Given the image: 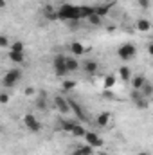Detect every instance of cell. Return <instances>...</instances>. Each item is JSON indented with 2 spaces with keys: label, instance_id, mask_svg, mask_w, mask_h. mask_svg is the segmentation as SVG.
Instances as JSON below:
<instances>
[{
  "label": "cell",
  "instance_id": "36",
  "mask_svg": "<svg viewBox=\"0 0 153 155\" xmlns=\"http://www.w3.org/2000/svg\"><path fill=\"white\" fill-rule=\"evenodd\" d=\"M70 155H83V153H81V152H79V150H77V148H76V150H74V152H72V153H70Z\"/></svg>",
  "mask_w": 153,
  "mask_h": 155
},
{
  "label": "cell",
  "instance_id": "28",
  "mask_svg": "<svg viewBox=\"0 0 153 155\" xmlns=\"http://www.w3.org/2000/svg\"><path fill=\"white\" fill-rule=\"evenodd\" d=\"M77 150H79L83 155H92V153H94V148H92L90 144H83V146H79Z\"/></svg>",
  "mask_w": 153,
  "mask_h": 155
},
{
  "label": "cell",
  "instance_id": "22",
  "mask_svg": "<svg viewBox=\"0 0 153 155\" xmlns=\"http://www.w3.org/2000/svg\"><path fill=\"white\" fill-rule=\"evenodd\" d=\"M114 87H115V76L114 74L105 76V88H106V90H112Z\"/></svg>",
  "mask_w": 153,
  "mask_h": 155
},
{
  "label": "cell",
  "instance_id": "5",
  "mask_svg": "<svg viewBox=\"0 0 153 155\" xmlns=\"http://www.w3.org/2000/svg\"><path fill=\"white\" fill-rule=\"evenodd\" d=\"M24 124H25V128H27L29 132H33V134H38L40 130H41V123H40L33 114H25V116H24Z\"/></svg>",
  "mask_w": 153,
  "mask_h": 155
},
{
  "label": "cell",
  "instance_id": "15",
  "mask_svg": "<svg viewBox=\"0 0 153 155\" xmlns=\"http://www.w3.org/2000/svg\"><path fill=\"white\" fill-rule=\"evenodd\" d=\"M110 119H112V114L110 112H103V114H99L97 116V126H106L108 123H110Z\"/></svg>",
  "mask_w": 153,
  "mask_h": 155
},
{
  "label": "cell",
  "instance_id": "35",
  "mask_svg": "<svg viewBox=\"0 0 153 155\" xmlns=\"http://www.w3.org/2000/svg\"><path fill=\"white\" fill-rule=\"evenodd\" d=\"M148 52L153 56V43H150V45H148Z\"/></svg>",
  "mask_w": 153,
  "mask_h": 155
},
{
  "label": "cell",
  "instance_id": "9",
  "mask_svg": "<svg viewBox=\"0 0 153 155\" xmlns=\"http://www.w3.org/2000/svg\"><path fill=\"white\" fill-rule=\"evenodd\" d=\"M97 69H99V65H97V61L96 60H86L85 63H83V71H85V74H96L97 72Z\"/></svg>",
  "mask_w": 153,
  "mask_h": 155
},
{
  "label": "cell",
  "instance_id": "39",
  "mask_svg": "<svg viewBox=\"0 0 153 155\" xmlns=\"http://www.w3.org/2000/svg\"><path fill=\"white\" fill-rule=\"evenodd\" d=\"M97 155H108V153H106V152H99Z\"/></svg>",
  "mask_w": 153,
  "mask_h": 155
},
{
  "label": "cell",
  "instance_id": "14",
  "mask_svg": "<svg viewBox=\"0 0 153 155\" xmlns=\"http://www.w3.org/2000/svg\"><path fill=\"white\" fill-rule=\"evenodd\" d=\"M119 78H121V79H122V81H130V79H132V71H130V67H128V65H122V67H121V69H119Z\"/></svg>",
  "mask_w": 153,
  "mask_h": 155
},
{
  "label": "cell",
  "instance_id": "13",
  "mask_svg": "<svg viewBox=\"0 0 153 155\" xmlns=\"http://www.w3.org/2000/svg\"><path fill=\"white\" fill-rule=\"evenodd\" d=\"M151 29V24H150V20H146V18H141V20H137V31H141V33H148Z\"/></svg>",
  "mask_w": 153,
  "mask_h": 155
},
{
  "label": "cell",
  "instance_id": "8",
  "mask_svg": "<svg viewBox=\"0 0 153 155\" xmlns=\"http://www.w3.org/2000/svg\"><path fill=\"white\" fill-rule=\"evenodd\" d=\"M69 105H70V110L74 112V116L79 119V121H85L86 119V114H85V110H83V107L77 103L76 99H72V97H69Z\"/></svg>",
  "mask_w": 153,
  "mask_h": 155
},
{
  "label": "cell",
  "instance_id": "21",
  "mask_svg": "<svg viewBox=\"0 0 153 155\" xmlns=\"http://www.w3.org/2000/svg\"><path fill=\"white\" fill-rule=\"evenodd\" d=\"M67 69H69V72H74L79 69V61H77L76 58H67Z\"/></svg>",
  "mask_w": 153,
  "mask_h": 155
},
{
  "label": "cell",
  "instance_id": "38",
  "mask_svg": "<svg viewBox=\"0 0 153 155\" xmlns=\"http://www.w3.org/2000/svg\"><path fill=\"white\" fill-rule=\"evenodd\" d=\"M137 155H150V153H148V152H139Z\"/></svg>",
  "mask_w": 153,
  "mask_h": 155
},
{
  "label": "cell",
  "instance_id": "32",
  "mask_svg": "<svg viewBox=\"0 0 153 155\" xmlns=\"http://www.w3.org/2000/svg\"><path fill=\"white\" fill-rule=\"evenodd\" d=\"M137 4H139V7H142V9H148L150 7V0H137Z\"/></svg>",
  "mask_w": 153,
  "mask_h": 155
},
{
  "label": "cell",
  "instance_id": "3",
  "mask_svg": "<svg viewBox=\"0 0 153 155\" xmlns=\"http://www.w3.org/2000/svg\"><path fill=\"white\" fill-rule=\"evenodd\" d=\"M135 54H137V47H135L133 43H122V45L117 49V56H119L122 61H130V60H133Z\"/></svg>",
  "mask_w": 153,
  "mask_h": 155
},
{
  "label": "cell",
  "instance_id": "24",
  "mask_svg": "<svg viewBox=\"0 0 153 155\" xmlns=\"http://www.w3.org/2000/svg\"><path fill=\"white\" fill-rule=\"evenodd\" d=\"M61 87H63V90H65V92H72V90L76 88V81H74V79H65Z\"/></svg>",
  "mask_w": 153,
  "mask_h": 155
},
{
  "label": "cell",
  "instance_id": "23",
  "mask_svg": "<svg viewBox=\"0 0 153 155\" xmlns=\"http://www.w3.org/2000/svg\"><path fill=\"white\" fill-rule=\"evenodd\" d=\"M70 134H72V137H85V135H86V130H85V128H83V126H81V124L77 123L76 128H74V130H72Z\"/></svg>",
  "mask_w": 153,
  "mask_h": 155
},
{
  "label": "cell",
  "instance_id": "18",
  "mask_svg": "<svg viewBox=\"0 0 153 155\" xmlns=\"http://www.w3.org/2000/svg\"><path fill=\"white\" fill-rule=\"evenodd\" d=\"M43 15H45V18H47V20H50V22L60 20V18H58V9H56V11H52V7H50V5H47V7H45Z\"/></svg>",
  "mask_w": 153,
  "mask_h": 155
},
{
  "label": "cell",
  "instance_id": "19",
  "mask_svg": "<svg viewBox=\"0 0 153 155\" xmlns=\"http://www.w3.org/2000/svg\"><path fill=\"white\" fill-rule=\"evenodd\" d=\"M112 9V5L110 4H103V5H96V15H99L101 18L103 16H106L108 15V11Z\"/></svg>",
  "mask_w": 153,
  "mask_h": 155
},
{
  "label": "cell",
  "instance_id": "34",
  "mask_svg": "<svg viewBox=\"0 0 153 155\" xmlns=\"http://www.w3.org/2000/svg\"><path fill=\"white\" fill-rule=\"evenodd\" d=\"M34 92H36V90H34V87H27V88L24 90V94H25V96H34Z\"/></svg>",
  "mask_w": 153,
  "mask_h": 155
},
{
  "label": "cell",
  "instance_id": "37",
  "mask_svg": "<svg viewBox=\"0 0 153 155\" xmlns=\"http://www.w3.org/2000/svg\"><path fill=\"white\" fill-rule=\"evenodd\" d=\"M0 7H5V0H0Z\"/></svg>",
  "mask_w": 153,
  "mask_h": 155
},
{
  "label": "cell",
  "instance_id": "26",
  "mask_svg": "<svg viewBox=\"0 0 153 155\" xmlns=\"http://www.w3.org/2000/svg\"><path fill=\"white\" fill-rule=\"evenodd\" d=\"M148 105H150V103H148V97H141V99H137V101H135V107H137L139 110H146V108H148Z\"/></svg>",
  "mask_w": 153,
  "mask_h": 155
},
{
  "label": "cell",
  "instance_id": "30",
  "mask_svg": "<svg viewBox=\"0 0 153 155\" xmlns=\"http://www.w3.org/2000/svg\"><path fill=\"white\" fill-rule=\"evenodd\" d=\"M130 97H132V101L135 103L137 99H141V97H144V96H142V92H141V90H135V88H133V90L130 92Z\"/></svg>",
  "mask_w": 153,
  "mask_h": 155
},
{
  "label": "cell",
  "instance_id": "11",
  "mask_svg": "<svg viewBox=\"0 0 153 155\" xmlns=\"http://www.w3.org/2000/svg\"><path fill=\"white\" fill-rule=\"evenodd\" d=\"M148 79H146V76L144 74H137V76L132 78V87L135 88V90H141L142 87H144V83H146Z\"/></svg>",
  "mask_w": 153,
  "mask_h": 155
},
{
  "label": "cell",
  "instance_id": "2",
  "mask_svg": "<svg viewBox=\"0 0 153 155\" xmlns=\"http://www.w3.org/2000/svg\"><path fill=\"white\" fill-rule=\"evenodd\" d=\"M52 67H54V72L58 78H65L69 74V69H67V56L63 54H56L54 60H52Z\"/></svg>",
  "mask_w": 153,
  "mask_h": 155
},
{
  "label": "cell",
  "instance_id": "17",
  "mask_svg": "<svg viewBox=\"0 0 153 155\" xmlns=\"http://www.w3.org/2000/svg\"><path fill=\"white\" fill-rule=\"evenodd\" d=\"M36 108L38 110H47V94L43 90L40 92V97L36 99Z\"/></svg>",
  "mask_w": 153,
  "mask_h": 155
},
{
  "label": "cell",
  "instance_id": "20",
  "mask_svg": "<svg viewBox=\"0 0 153 155\" xmlns=\"http://www.w3.org/2000/svg\"><path fill=\"white\" fill-rule=\"evenodd\" d=\"M141 92H142V96H144V97H151V96H153V83H151V81H146V83H144V87L141 88Z\"/></svg>",
  "mask_w": 153,
  "mask_h": 155
},
{
  "label": "cell",
  "instance_id": "29",
  "mask_svg": "<svg viewBox=\"0 0 153 155\" xmlns=\"http://www.w3.org/2000/svg\"><path fill=\"white\" fill-rule=\"evenodd\" d=\"M86 22H90L92 25H101V22H103V18H101L99 15H96V13H94V15H92V16H90V18H88Z\"/></svg>",
  "mask_w": 153,
  "mask_h": 155
},
{
  "label": "cell",
  "instance_id": "4",
  "mask_svg": "<svg viewBox=\"0 0 153 155\" xmlns=\"http://www.w3.org/2000/svg\"><path fill=\"white\" fill-rule=\"evenodd\" d=\"M20 79H22V71H20V69H11V71H7V72L4 74L2 83H4V87L11 88V87H15Z\"/></svg>",
  "mask_w": 153,
  "mask_h": 155
},
{
  "label": "cell",
  "instance_id": "6",
  "mask_svg": "<svg viewBox=\"0 0 153 155\" xmlns=\"http://www.w3.org/2000/svg\"><path fill=\"white\" fill-rule=\"evenodd\" d=\"M54 105H56L58 112H60V114H63V116H67V114L70 112L69 99H65V97H61V96H56V97H54Z\"/></svg>",
  "mask_w": 153,
  "mask_h": 155
},
{
  "label": "cell",
  "instance_id": "33",
  "mask_svg": "<svg viewBox=\"0 0 153 155\" xmlns=\"http://www.w3.org/2000/svg\"><path fill=\"white\" fill-rule=\"evenodd\" d=\"M7 101H9L7 92H2V94H0V103H2V105H7Z\"/></svg>",
  "mask_w": 153,
  "mask_h": 155
},
{
  "label": "cell",
  "instance_id": "25",
  "mask_svg": "<svg viewBox=\"0 0 153 155\" xmlns=\"http://www.w3.org/2000/svg\"><path fill=\"white\" fill-rule=\"evenodd\" d=\"M11 51H13V52H24V51H25V45H24V41H13V45H11Z\"/></svg>",
  "mask_w": 153,
  "mask_h": 155
},
{
  "label": "cell",
  "instance_id": "27",
  "mask_svg": "<svg viewBox=\"0 0 153 155\" xmlns=\"http://www.w3.org/2000/svg\"><path fill=\"white\" fill-rule=\"evenodd\" d=\"M101 97H103V99H110V101H115V99H117L114 92H112V90H106V88L101 92Z\"/></svg>",
  "mask_w": 153,
  "mask_h": 155
},
{
  "label": "cell",
  "instance_id": "1",
  "mask_svg": "<svg viewBox=\"0 0 153 155\" xmlns=\"http://www.w3.org/2000/svg\"><path fill=\"white\" fill-rule=\"evenodd\" d=\"M58 18L63 22H70V20H83L81 18V11L79 5H72V4H63L58 9Z\"/></svg>",
  "mask_w": 153,
  "mask_h": 155
},
{
  "label": "cell",
  "instance_id": "10",
  "mask_svg": "<svg viewBox=\"0 0 153 155\" xmlns=\"http://www.w3.org/2000/svg\"><path fill=\"white\" fill-rule=\"evenodd\" d=\"M77 121H72V119H61L60 121V130H63V132H72L74 128H76Z\"/></svg>",
  "mask_w": 153,
  "mask_h": 155
},
{
  "label": "cell",
  "instance_id": "31",
  "mask_svg": "<svg viewBox=\"0 0 153 155\" xmlns=\"http://www.w3.org/2000/svg\"><path fill=\"white\" fill-rule=\"evenodd\" d=\"M0 47H2V49H7V47H9V40H7L5 35L0 36Z\"/></svg>",
  "mask_w": 153,
  "mask_h": 155
},
{
  "label": "cell",
  "instance_id": "16",
  "mask_svg": "<svg viewBox=\"0 0 153 155\" xmlns=\"http://www.w3.org/2000/svg\"><path fill=\"white\" fill-rule=\"evenodd\" d=\"M9 60L13 63H24L25 61V54L24 52H13V51H9Z\"/></svg>",
  "mask_w": 153,
  "mask_h": 155
},
{
  "label": "cell",
  "instance_id": "7",
  "mask_svg": "<svg viewBox=\"0 0 153 155\" xmlns=\"http://www.w3.org/2000/svg\"><path fill=\"white\" fill-rule=\"evenodd\" d=\"M85 141H86V144H90L92 148H103V139L96 134V132H86V135H85Z\"/></svg>",
  "mask_w": 153,
  "mask_h": 155
},
{
  "label": "cell",
  "instance_id": "12",
  "mask_svg": "<svg viewBox=\"0 0 153 155\" xmlns=\"http://www.w3.org/2000/svg\"><path fill=\"white\" fill-rule=\"evenodd\" d=\"M70 51H72L74 56H81V54H83L85 51H88V49H85V45L79 43V41H72V43H70Z\"/></svg>",
  "mask_w": 153,
  "mask_h": 155
}]
</instances>
